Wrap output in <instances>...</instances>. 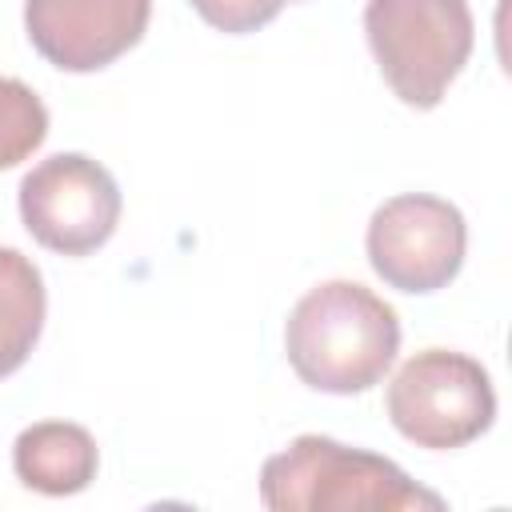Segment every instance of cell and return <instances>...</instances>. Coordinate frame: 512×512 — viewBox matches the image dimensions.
Masks as SVG:
<instances>
[{"label": "cell", "instance_id": "7", "mask_svg": "<svg viewBox=\"0 0 512 512\" xmlns=\"http://www.w3.org/2000/svg\"><path fill=\"white\" fill-rule=\"evenodd\" d=\"M152 0H24L32 48L60 72H100L140 44Z\"/></svg>", "mask_w": 512, "mask_h": 512}, {"label": "cell", "instance_id": "3", "mask_svg": "<svg viewBox=\"0 0 512 512\" xmlns=\"http://www.w3.org/2000/svg\"><path fill=\"white\" fill-rule=\"evenodd\" d=\"M364 36L384 84L408 108H436L472 52L468 0H368Z\"/></svg>", "mask_w": 512, "mask_h": 512}, {"label": "cell", "instance_id": "8", "mask_svg": "<svg viewBox=\"0 0 512 512\" xmlns=\"http://www.w3.org/2000/svg\"><path fill=\"white\" fill-rule=\"evenodd\" d=\"M96 440L72 420L28 424L12 444V468L24 488L44 496H72L96 480Z\"/></svg>", "mask_w": 512, "mask_h": 512}, {"label": "cell", "instance_id": "2", "mask_svg": "<svg viewBox=\"0 0 512 512\" xmlns=\"http://www.w3.org/2000/svg\"><path fill=\"white\" fill-rule=\"evenodd\" d=\"M260 504L272 512H440L444 500L388 456L328 436H296L260 468Z\"/></svg>", "mask_w": 512, "mask_h": 512}, {"label": "cell", "instance_id": "6", "mask_svg": "<svg viewBox=\"0 0 512 512\" xmlns=\"http://www.w3.org/2000/svg\"><path fill=\"white\" fill-rule=\"evenodd\" d=\"M468 248V228L456 204L408 192L384 200L368 220V264L372 272L408 296L440 292L456 280Z\"/></svg>", "mask_w": 512, "mask_h": 512}, {"label": "cell", "instance_id": "9", "mask_svg": "<svg viewBox=\"0 0 512 512\" xmlns=\"http://www.w3.org/2000/svg\"><path fill=\"white\" fill-rule=\"evenodd\" d=\"M48 296L40 268L20 248H0V380L12 376L36 348Z\"/></svg>", "mask_w": 512, "mask_h": 512}, {"label": "cell", "instance_id": "11", "mask_svg": "<svg viewBox=\"0 0 512 512\" xmlns=\"http://www.w3.org/2000/svg\"><path fill=\"white\" fill-rule=\"evenodd\" d=\"M204 24H212L216 32H228V36H244V32H256L264 28L268 20H276V12L288 4V0H188Z\"/></svg>", "mask_w": 512, "mask_h": 512}, {"label": "cell", "instance_id": "1", "mask_svg": "<svg viewBox=\"0 0 512 512\" xmlns=\"http://www.w3.org/2000/svg\"><path fill=\"white\" fill-rule=\"evenodd\" d=\"M284 352L292 372L316 392H368L400 352V320L372 288L324 280L296 300L284 328Z\"/></svg>", "mask_w": 512, "mask_h": 512}, {"label": "cell", "instance_id": "5", "mask_svg": "<svg viewBox=\"0 0 512 512\" xmlns=\"http://www.w3.org/2000/svg\"><path fill=\"white\" fill-rule=\"evenodd\" d=\"M120 188L112 172L84 152H56L20 180V220L32 240L60 256L104 248L120 224Z\"/></svg>", "mask_w": 512, "mask_h": 512}, {"label": "cell", "instance_id": "10", "mask_svg": "<svg viewBox=\"0 0 512 512\" xmlns=\"http://www.w3.org/2000/svg\"><path fill=\"white\" fill-rule=\"evenodd\" d=\"M48 136L44 100L12 76H0V172L28 160Z\"/></svg>", "mask_w": 512, "mask_h": 512}, {"label": "cell", "instance_id": "4", "mask_svg": "<svg viewBox=\"0 0 512 512\" xmlns=\"http://www.w3.org/2000/svg\"><path fill=\"white\" fill-rule=\"evenodd\" d=\"M388 416L416 448H464L492 428L496 388L480 360L452 348H424L392 376Z\"/></svg>", "mask_w": 512, "mask_h": 512}]
</instances>
